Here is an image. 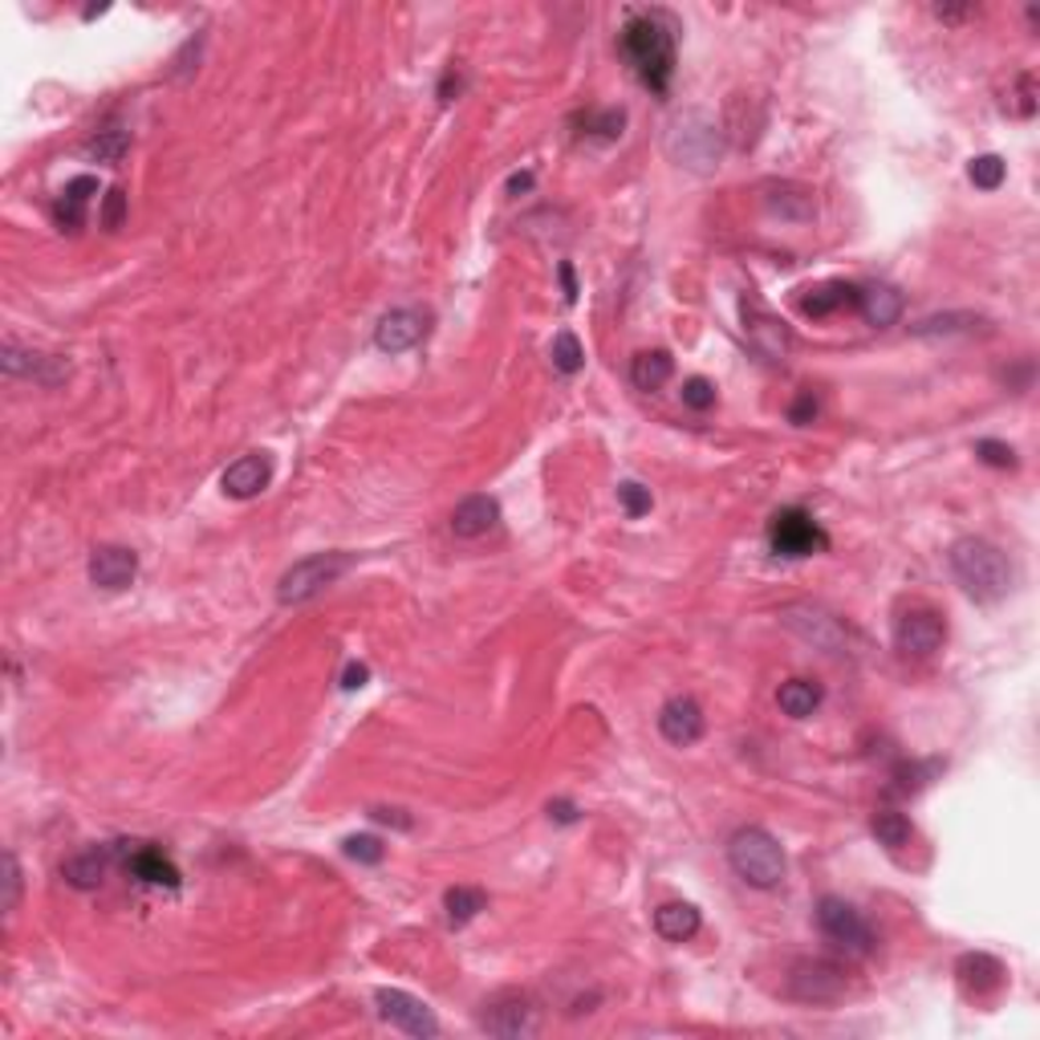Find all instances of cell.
I'll list each match as a JSON object with an SVG mask.
<instances>
[{
  "mask_svg": "<svg viewBox=\"0 0 1040 1040\" xmlns=\"http://www.w3.org/2000/svg\"><path fill=\"white\" fill-rule=\"evenodd\" d=\"M622 58L651 94H667L675 78V21L667 13H634L618 37Z\"/></svg>",
  "mask_w": 1040,
  "mask_h": 1040,
  "instance_id": "obj_1",
  "label": "cell"
},
{
  "mask_svg": "<svg viewBox=\"0 0 1040 1040\" xmlns=\"http://www.w3.org/2000/svg\"><path fill=\"white\" fill-rule=\"evenodd\" d=\"M951 573L975 601L1008 598L1012 582H1016L1008 553L983 537H963L951 545Z\"/></svg>",
  "mask_w": 1040,
  "mask_h": 1040,
  "instance_id": "obj_2",
  "label": "cell"
},
{
  "mask_svg": "<svg viewBox=\"0 0 1040 1040\" xmlns=\"http://www.w3.org/2000/svg\"><path fill=\"white\" fill-rule=\"evenodd\" d=\"M727 862H732V869H736L748 886H756V890H772V886L784 883L781 841L760 826H744L732 833V841H727Z\"/></svg>",
  "mask_w": 1040,
  "mask_h": 1040,
  "instance_id": "obj_3",
  "label": "cell"
},
{
  "mask_svg": "<svg viewBox=\"0 0 1040 1040\" xmlns=\"http://www.w3.org/2000/svg\"><path fill=\"white\" fill-rule=\"evenodd\" d=\"M667 151L679 167H696V172H712L724 159V135L712 118L703 115H683L667 135Z\"/></svg>",
  "mask_w": 1040,
  "mask_h": 1040,
  "instance_id": "obj_4",
  "label": "cell"
},
{
  "mask_svg": "<svg viewBox=\"0 0 1040 1040\" xmlns=\"http://www.w3.org/2000/svg\"><path fill=\"white\" fill-rule=\"evenodd\" d=\"M346 570H350V557L346 553L305 557V561H297L293 570H285V577H281V585H277V598H281V606H301V601L317 598L322 589H329V585L338 582Z\"/></svg>",
  "mask_w": 1040,
  "mask_h": 1040,
  "instance_id": "obj_5",
  "label": "cell"
},
{
  "mask_svg": "<svg viewBox=\"0 0 1040 1040\" xmlns=\"http://www.w3.org/2000/svg\"><path fill=\"white\" fill-rule=\"evenodd\" d=\"M769 549L776 557H813L829 549V533L805 509H781L769 521Z\"/></svg>",
  "mask_w": 1040,
  "mask_h": 1040,
  "instance_id": "obj_6",
  "label": "cell"
},
{
  "mask_svg": "<svg viewBox=\"0 0 1040 1040\" xmlns=\"http://www.w3.org/2000/svg\"><path fill=\"white\" fill-rule=\"evenodd\" d=\"M817 923H821V935H826L833 947H841L845 955H869L874 951V931L862 914L841 902V898L826 895L817 902Z\"/></svg>",
  "mask_w": 1040,
  "mask_h": 1040,
  "instance_id": "obj_7",
  "label": "cell"
},
{
  "mask_svg": "<svg viewBox=\"0 0 1040 1040\" xmlns=\"http://www.w3.org/2000/svg\"><path fill=\"white\" fill-rule=\"evenodd\" d=\"M947 639V622H943L939 610L931 606H914V610H902L895 622V646L898 655L907 658H931Z\"/></svg>",
  "mask_w": 1040,
  "mask_h": 1040,
  "instance_id": "obj_8",
  "label": "cell"
},
{
  "mask_svg": "<svg viewBox=\"0 0 1040 1040\" xmlns=\"http://www.w3.org/2000/svg\"><path fill=\"white\" fill-rule=\"evenodd\" d=\"M845 988H850L845 971L829 959H801L797 968L788 971V992L805 1004H833L845 996Z\"/></svg>",
  "mask_w": 1040,
  "mask_h": 1040,
  "instance_id": "obj_9",
  "label": "cell"
},
{
  "mask_svg": "<svg viewBox=\"0 0 1040 1040\" xmlns=\"http://www.w3.org/2000/svg\"><path fill=\"white\" fill-rule=\"evenodd\" d=\"M374 1004H378V1016H383L386 1025L402 1028L407 1037H440V1020H435L428 1004L419 996H411V992H402V988H378Z\"/></svg>",
  "mask_w": 1040,
  "mask_h": 1040,
  "instance_id": "obj_10",
  "label": "cell"
},
{
  "mask_svg": "<svg viewBox=\"0 0 1040 1040\" xmlns=\"http://www.w3.org/2000/svg\"><path fill=\"white\" fill-rule=\"evenodd\" d=\"M115 857L127 866L130 878H139L143 886H179V869L163 850H155L151 841H115Z\"/></svg>",
  "mask_w": 1040,
  "mask_h": 1040,
  "instance_id": "obj_11",
  "label": "cell"
},
{
  "mask_svg": "<svg viewBox=\"0 0 1040 1040\" xmlns=\"http://www.w3.org/2000/svg\"><path fill=\"white\" fill-rule=\"evenodd\" d=\"M480 1025H484L492 1037H504V1040L533 1037V1032H537V1008H533V1000L528 996L509 992V996H496L492 1004H488V1012L480 1016Z\"/></svg>",
  "mask_w": 1040,
  "mask_h": 1040,
  "instance_id": "obj_12",
  "label": "cell"
},
{
  "mask_svg": "<svg viewBox=\"0 0 1040 1040\" xmlns=\"http://www.w3.org/2000/svg\"><path fill=\"white\" fill-rule=\"evenodd\" d=\"M135 573H139V553L127 549V545H98L90 553V582L106 589V594L127 589L135 582Z\"/></svg>",
  "mask_w": 1040,
  "mask_h": 1040,
  "instance_id": "obj_13",
  "label": "cell"
},
{
  "mask_svg": "<svg viewBox=\"0 0 1040 1040\" xmlns=\"http://www.w3.org/2000/svg\"><path fill=\"white\" fill-rule=\"evenodd\" d=\"M423 334H428V314L402 305V309L383 314V322L374 326V346H378L383 354H402V350L423 342Z\"/></svg>",
  "mask_w": 1040,
  "mask_h": 1040,
  "instance_id": "obj_14",
  "label": "cell"
},
{
  "mask_svg": "<svg viewBox=\"0 0 1040 1040\" xmlns=\"http://www.w3.org/2000/svg\"><path fill=\"white\" fill-rule=\"evenodd\" d=\"M781 622L788 630H797L801 639H809L813 646H821V651H829V655H838L841 651V627L838 618H829L826 610H817V606H784L781 610Z\"/></svg>",
  "mask_w": 1040,
  "mask_h": 1040,
  "instance_id": "obj_15",
  "label": "cell"
},
{
  "mask_svg": "<svg viewBox=\"0 0 1040 1040\" xmlns=\"http://www.w3.org/2000/svg\"><path fill=\"white\" fill-rule=\"evenodd\" d=\"M658 732H663V740L675 744V748L696 744L699 736H703V708H699L691 696L667 699L663 712H658Z\"/></svg>",
  "mask_w": 1040,
  "mask_h": 1040,
  "instance_id": "obj_16",
  "label": "cell"
},
{
  "mask_svg": "<svg viewBox=\"0 0 1040 1040\" xmlns=\"http://www.w3.org/2000/svg\"><path fill=\"white\" fill-rule=\"evenodd\" d=\"M272 480V459L265 456V452H253V456H241L236 464H232L229 471H224V492L236 500H248L257 496V492H265Z\"/></svg>",
  "mask_w": 1040,
  "mask_h": 1040,
  "instance_id": "obj_17",
  "label": "cell"
},
{
  "mask_svg": "<svg viewBox=\"0 0 1040 1040\" xmlns=\"http://www.w3.org/2000/svg\"><path fill=\"white\" fill-rule=\"evenodd\" d=\"M90 196H98V179H94V175H78V179H70L66 191L58 196V203H54V224H58L61 232H82Z\"/></svg>",
  "mask_w": 1040,
  "mask_h": 1040,
  "instance_id": "obj_18",
  "label": "cell"
},
{
  "mask_svg": "<svg viewBox=\"0 0 1040 1040\" xmlns=\"http://www.w3.org/2000/svg\"><path fill=\"white\" fill-rule=\"evenodd\" d=\"M500 521V504L492 496H468L456 504V513H452V533L456 537H464V541H476V537H484V533H492Z\"/></svg>",
  "mask_w": 1040,
  "mask_h": 1040,
  "instance_id": "obj_19",
  "label": "cell"
},
{
  "mask_svg": "<svg viewBox=\"0 0 1040 1040\" xmlns=\"http://www.w3.org/2000/svg\"><path fill=\"white\" fill-rule=\"evenodd\" d=\"M110 857H115V845H102V850H82L73 854L66 866H61V878L73 886V890H98L106 869H110Z\"/></svg>",
  "mask_w": 1040,
  "mask_h": 1040,
  "instance_id": "obj_20",
  "label": "cell"
},
{
  "mask_svg": "<svg viewBox=\"0 0 1040 1040\" xmlns=\"http://www.w3.org/2000/svg\"><path fill=\"white\" fill-rule=\"evenodd\" d=\"M744 329H748L752 346L769 358V362H781V358L788 354V329H784L776 317L764 314V309H752V314L744 309Z\"/></svg>",
  "mask_w": 1040,
  "mask_h": 1040,
  "instance_id": "obj_21",
  "label": "cell"
},
{
  "mask_svg": "<svg viewBox=\"0 0 1040 1040\" xmlns=\"http://www.w3.org/2000/svg\"><path fill=\"white\" fill-rule=\"evenodd\" d=\"M797 305H801V314H805V317H829V314H838V309H850V305H857V285H845V281H826V285H817V289H805Z\"/></svg>",
  "mask_w": 1040,
  "mask_h": 1040,
  "instance_id": "obj_22",
  "label": "cell"
},
{
  "mask_svg": "<svg viewBox=\"0 0 1040 1040\" xmlns=\"http://www.w3.org/2000/svg\"><path fill=\"white\" fill-rule=\"evenodd\" d=\"M857 314L866 317L869 326H895L898 317H902V293L890 285H866L857 289Z\"/></svg>",
  "mask_w": 1040,
  "mask_h": 1040,
  "instance_id": "obj_23",
  "label": "cell"
},
{
  "mask_svg": "<svg viewBox=\"0 0 1040 1040\" xmlns=\"http://www.w3.org/2000/svg\"><path fill=\"white\" fill-rule=\"evenodd\" d=\"M4 374H30V378H37V383H58V378H66L70 374V366L66 362H58V358H45V354H25V350H16L13 342L4 346Z\"/></svg>",
  "mask_w": 1040,
  "mask_h": 1040,
  "instance_id": "obj_24",
  "label": "cell"
},
{
  "mask_svg": "<svg viewBox=\"0 0 1040 1040\" xmlns=\"http://www.w3.org/2000/svg\"><path fill=\"white\" fill-rule=\"evenodd\" d=\"M655 931L667 943H687L699 935V911L691 902H663L655 911Z\"/></svg>",
  "mask_w": 1040,
  "mask_h": 1040,
  "instance_id": "obj_25",
  "label": "cell"
},
{
  "mask_svg": "<svg viewBox=\"0 0 1040 1040\" xmlns=\"http://www.w3.org/2000/svg\"><path fill=\"white\" fill-rule=\"evenodd\" d=\"M959 983L968 988L971 996H988V992H996L1004 983V968L992 955H963L959 959Z\"/></svg>",
  "mask_w": 1040,
  "mask_h": 1040,
  "instance_id": "obj_26",
  "label": "cell"
},
{
  "mask_svg": "<svg viewBox=\"0 0 1040 1040\" xmlns=\"http://www.w3.org/2000/svg\"><path fill=\"white\" fill-rule=\"evenodd\" d=\"M776 703H781L784 715L809 720V715L821 708V687L813 683V679H788V683H781V691H776Z\"/></svg>",
  "mask_w": 1040,
  "mask_h": 1040,
  "instance_id": "obj_27",
  "label": "cell"
},
{
  "mask_svg": "<svg viewBox=\"0 0 1040 1040\" xmlns=\"http://www.w3.org/2000/svg\"><path fill=\"white\" fill-rule=\"evenodd\" d=\"M670 371H675V362H670L667 350H642V354L630 362V383L639 386V390H658V386L670 378Z\"/></svg>",
  "mask_w": 1040,
  "mask_h": 1040,
  "instance_id": "obj_28",
  "label": "cell"
},
{
  "mask_svg": "<svg viewBox=\"0 0 1040 1040\" xmlns=\"http://www.w3.org/2000/svg\"><path fill=\"white\" fill-rule=\"evenodd\" d=\"M869 833L878 838V845H886V850H902V845H911L914 838V826L907 813L898 809H878L874 817H869Z\"/></svg>",
  "mask_w": 1040,
  "mask_h": 1040,
  "instance_id": "obj_29",
  "label": "cell"
},
{
  "mask_svg": "<svg viewBox=\"0 0 1040 1040\" xmlns=\"http://www.w3.org/2000/svg\"><path fill=\"white\" fill-rule=\"evenodd\" d=\"M484 907H488V895L476 890V886H452V890L443 895V911H447V923L452 926L471 923Z\"/></svg>",
  "mask_w": 1040,
  "mask_h": 1040,
  "instance_id": "obj_30",
  "label": "cell"
},
{
  "mask_svg": "<svg viewBox=\"0 0 1040 1040\" xmlns=\"http://www.w3.org/2000/svg\"><path fill=\"white\" fill-rule=\"evenodd\" d=\"M127 151H130V130H122V127L98 130V135L86 143V155L94 159V163H122Z\"/></svg>",
  "mask_w": 1040,
  "mask_h": 1040,
  "instance_id": "obj_31",
  "label": "cell"
},
{
  "mask_svg": "<svg viewBox=\"0 0 1040 1040\" xmlns=\"http://www.w3.org/2000/svg\"><path fill=\"white\" fill-rule=\"evenodd\" d=\"M549 358H553V371L561 374H577L585 366V350L582 342H577V334L573 329H561L553 338V346H549Z\"/></svg>",
  "mask_w": 1040,
  "mask_h": 1040,
  "instance_id": "obj_32",
  "label": "cell"
},
{
  "mask_svg": "<svg viewBox=\"0 0 1040 1040\" xmlns=\"http://www.w3.org/2000/svg\"><path fill=\"white\" fill-rule=\"evenodd\" d=\"M935 772H939V760H926V764H914V760L911 764H898V769L890 772V781H895L890 788H895V793H919Z\"/></svg>",
  "mask_w": 1040,
  "mask_h": 1040,
  "instance_id": "obj_33",
  "label": "cell"
},
{
  "mask_svg": "<svg viewBox=\"0 0 1040 1040\" xmlns=\"http://www.w3.org/2000/svg\"><path fill=\"white\" fill-rule=\"evenodd\" d=\"M1004 175H1008V163H1004L1000 155L971 159V167H968V179L975 187H983V191H996V187L1004 184Z\"/></svg>",
  "mask_w": 1040,
  "mask_h": 1040,
  "instance_id": "obj_34",
  "label": "cell"
},
{
  "mask_svg": "<svg viewBox=\"0 0 1040 1040\" xmlns=\"http://www.w3.org/2000/svg\"><path fill=\"white\" fill-rule=\"evenodd\" d=\"M1004 106L1020 118L1037 115V78H1032V73H1016V82H1012L1008 102H1004Z\"/></svg>",
  "mask_w": 1040,
  "mask_h": 1040,
  "instance_id": "obj_35",
  "label": "cell"
},
{
  "mask_svg": "<svg viewBox=\"0 0 1040 1040\" xmlns=\"http://www.w3.org/2000/svg\"><path fill=\"white\" fill-rule=\"evenodd\" d=\"M627 127V115L622 110H601V115H585V139H601V143H614L618 135Z\"/></svg>",
  "mask_w": 1040,
  "mask_h": 1040,
  "instance_id": "obj_36",
  "label": "cell"
},
{
  "mask_svg": "<svg viewBox=\"0 0 1040 1040\" xmlns=\"http://www.w3.org/2000/svg\"><path fill=\"white\" fill-rule=\"evenodd\" d=\"M980 326H983V317H975V314H943V317H926V322H919L914 334L931 338V334H959V329H980Z\"/></svg>",
  "mask_w": 1040,
  "mask_h": 1040,
  "instance_id": "obj_37",
  "label": "cell"
},
{
  "mask_svg": "<svg viewBox=\"0 0 1040 1040\" xmlns=\"http://www.w3.org/2000/svg\"><path fill=\"white\" fill-rule=\"evenodd\" d=\"M346 857H354V862H366V866H378L386 854V845L378 838H371V833H354V838L342 841Z\"/></svg>",
  "mask_w": 1040,
  "mask_h": 1040,
  "instance_id": "obj_38",
  "label": "cell"
},
{
  "mask_svg": "<svg viewBox=\"0 0 1040 1040\" xmlns=\"http://www.w3.org/2000/svg\"><path fill=\"white\" fill-rule=\"evenodd\" d=\"M122 220H127V191H122V187H110V191L102 196L98 224L106 232H115V229H122Z\"/></svg>",
  "mask_w": 1040,
  "mask_h": 1040,
  "instance_id": "obj_39",
  "label": "cell"
},
{
  "mask_svg": "<svg viewBox=\"0 0 1040 1040\" xmlns=\"http://www.w3.org/2000/svg\"><path fill=\"white\" fill-rule=\"evenodd\" d=\"M618 500H622V509H627V516H646L651 513V504H655V496H651V488L634 484V480H627V484H618Z\"/></svg>",
  "mask_w": 1040,
  "mask_h": 1040,
  "instance_id": "obj_40",
  "label": "cell"
},
{
  "mask_svg": "<svg viewBox=\"0 0 1040 1040\" xmlns=\"http://www.w3.org/2000/svg\"><path fill=\"white\" fill-rule=\"evenodd\" d=\"M975 456L988 464V468H1016L1020 459H1016V452H1012L1008 443H1000V440H980L975 443Z\"/></svg>",
  "mask_w": 1040,
  "mask_h": 1040,
  "instance_id": "obj_41",
  "label": "cell"
},
{
  "mask_svg": "<svg viewBox=\"0 0 1040 1040\" xmlns=\"http://www.w3.org/2000/svg\"><path fill=\"white\" fill-rule=\"evenodd\" d=\"M683 402L691 407V411H708V407H715V386L708 383V378H687Z\"/></svg>",
  "mask_w": 1040,
  "mask_h": 1040,
  "instance_id": "obj_42",
  "label": "cell"
},
{
  "mask_svg": "<svg viewBox=\"0 0 1040 1040\" xmlns=\"http://www.w3.org/2000/svg\"><path fill=\"white\" fill-rule=\"evenodd\" d=\"M16 898H21V869L13 854H4V911H16Z\"/></svg>",
  "mask_w": 1040,
  "mask_h": 1040,
  "instance_id": "obj_43",
  "label": "cell"
},
{
  "mask_svg": "<svg viewBox=\"0 0 1040 1040\" xmlns=\"http://www.w3.org/2000/svg\"><path fill=\"white\" fill-rule=\"evenodd\" d=\"M788 419H793L797 428H805V423H813V419H817V399H813L809 390H805V395H801V399L788 407Z\"/></svg>",
  "mask_w": 1040,
  "mask_h": 1040,
  "instance_id": "obj_44",
  "label": "cell"
},
{
  "mask_svg": "<svg viewBox=\"0 0 1040 1040\" xmlns=\"http://www.w3.org/2000/svg\"><path fill=\"white\" fill-rule=\"evenodd\" d=\"M459 90H464V73H459L456 66H447V70H443V82H440V102H456Z\"/></svg>",
  "mask_w": 1040,
  "mask_h": 1040,
  "instance_id": "obj_45",
  "label": "cell"
},
{
  "mask_svg": "<svg viewBox=\"0 0 1040 1040\" xmlns=\"http://www.w3.org/2000/svg\"><path fill=\"white\" fill-rule=\"evenodd\" d=\"M366 679H371V670L362 667V663H350V667L342 670V687H346V691H358V687H366Z\"/></svg>",
  "mask_w": 1040,
  "mask_h": 1040,
  "instance_id": "obj_46",
  "label": "cell"
},
{
  "mask_svg": "<svg viewBox=\"0 0 1040 1040\" xmlns=\"http://www.w3.org/2000/svg\"><path fill=\"white\" fill-rule=\"evenodd\" d=\"M549 817L561 821V826H570V821H577L582 813H577V805H570V801H553V805H549Z\"/></svg>",
  "mask_w": 1040,
  "mask_h": 1040,
  "instance_id": "obj_47",
  "label": "cell"
},
{
  "mask_svg": "<svg viewBox=\"0 0 1040 1040\" xmlns=\"http://www.w3.org/2000/svg\"><path fill=\"white\" fill-rule=\"evenodd\" d=\"M374 821H383V826H399V829H411V817H402V809H371Z\"/></svg>",
  "mask_w": 1040,
  "mask_h": 1040,
  "instance_id": "obj_48",
  "label": "cell"
},
{
  "mask_svg": "<svg viewBox=\"0 0 1040 1040\" xmlns=\"http://www.w3.org/2000/svg\"><path fill=\"white\" fill-rule=\"evenodd\" d=\"M561 289H565V301H577V277H573V265L570 260H561Z\"/></svg>",
  "mask_w": 1040,
  "mask_h": 1040,
  "instance_id": "obj_49",
  "label": "cell"
},
{
  "mask_svg": "<svg viewBox=\"0 0 1040 1040\" xmlns=\"http://www.w3.org/2000/svg\"><path fill=\"white\" fill-rule=\"evenodd\" d=\"M521 191H533V172H516L509 179V196H521Z\"/></svg>",
  "mask_w": 1040,
  "mask_h": 1040,
  "instance_id": "obj_50",
  "label": "cell"
},
{
  "mask_svg": "<svg viewBox=\"0 0 1040 1040\" xmlns=\"http://www.w3.org/2000/svg\"><path fill=\"white\" fill-rule=\"evenodd\" d=\"M935 16H939V21H968V16H975V9H943L939 4Z\"/></svg>",
  "mask_w": 1040,
  "mask_h": 1040,
  "instance_id": "obj_51",
  "label": "cell"
}]
</instances>
